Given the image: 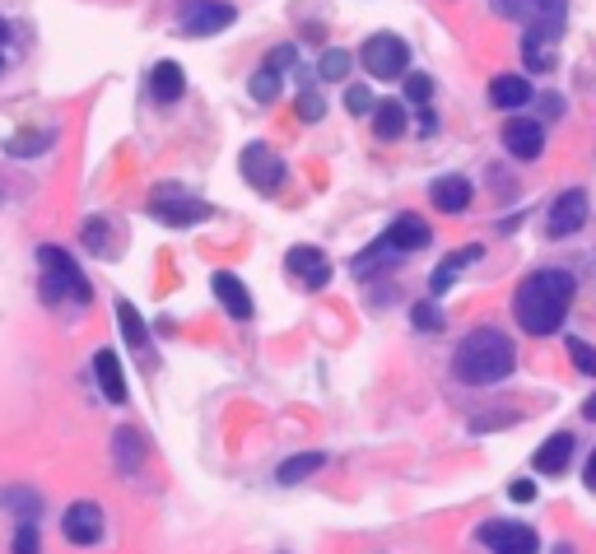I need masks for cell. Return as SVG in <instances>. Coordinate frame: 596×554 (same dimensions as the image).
<instances>
[{
    "mask_svg": "<svg viewBox=\"0 0 596 554\" xmlns=\"http://www.w3.org/2000/svg\"><path fill=\"white\" fill-rule=\"evenodd\" d=\"M578 280L564 266H541L513 289V317L527 336H555L573 308Z\"/></svg>",
    "mask_w": 596,
    "mask_h": 554,
    "instance_id": "1",
    "label": "cell"
},
{
    "mask_svg": "<svg viewBox=\"0 0 596 554\" xmlns=\"http://www.w3.org/2000/svg\"><path fill=\"white\" fill-rule=\"evenodd\" d=\"M513 368H517V350L499 326H475L452 350V378L461 387H499V382L513 378Z\"/></svg>",
    "mask_w": 596,
    "mask_h": 554,
    "instance_id": "2",
    "label": "cell"
},
{
    "mask_svg": "<svg viewBox=\"0 0 596 554\" xmlns=\"http://www.w3.org/2000/svg\"><path fill=\"white\" fill-rule=\"evenodd\" d=\"M434 243V229L424 224L420 215H396L392 229L382 233L373 247H364L359 252V261H354V275L359 280H368V275H378L382 266H396L401 257H410V252H420V247Z\"/></svg>",
    "mask_w": 596,
    "mask_h": 554,
    "instance_id": "3",
    "label": "cell"
},
{
    "mask_svg": "<svg viewBox=\"0 0 596 554\" xmlns=\"http://www.w3.org/2000/svg\"><path fill=\"white\" fill-rule=\"evenodd\" d=\"M494 5L513 24L527 28V38H541V42H559L564 14H569V0H494Z\"/></svg>",
    "mask_w": 596,
    "mask_h": 554,
    "instance_id": "4",
    "label": "cell"
},
{
    "mask_svg": "<svg viewBox=\"0 0 596 554\" xmlns=\"http://www.w3.org/2000/svg\"><path fill=\"white\" fill-rule=\"evenodd\" d=\"M38 261H42V289H47V298L70 294L80 308L94 298V289H89V280L80 275V266H75L70 252H61V247H38Z\"/></svg>",
    "mask_w": 596,
    "mask_h": 554,
    "instance_id": "5",
    "label": "cell"
},
{
    "mask_svg": "<svg viewBox=\"0 0 596 554\" xmlns=\"http://www.w3.org/2000/svg\"><path fill=\"white\" fill-rule=\"evenodd\" d=\"M149 215L163 219V224H173V229H187V224L210 219V205L187 196L177 182H163V187H154V196H149Z\"/></svg>",
    "mask_w": 596,
    "mask_h": 554,
    "instance_id": "6",
    "label": "cell"
},
{
    "mask_svg": "<svg viewBox=\"0 0 596 554\" xmlns=\"http://www.w3.org/2000/svg\"><path fill=\"white\" fill-rule=\"evenodd\" d=\"M359 61L373 80H396V75H406L410 66V47L396 33H373V38L359 47Z\"/></svg>",
    "mask_w": 596,
    "mask_h": 554,
    "instance_id": "7",
    "label": "cell"
},
{
    "mask_svg": "<svg viewBox=\"0 0 596 554\" xmlns=\"http://www.w3.org/2000/svg\"><path fill=\"white\" fill-rule=\"evenodd\" d=\"M238 19L229 0H191L187 14H182V33L187 38H210V33H224V28Z\"/></svg>",
    "mask_w": 596,
    "mask_h": 554,
    "instance_id": "8",
    "label": "cell"
},
{
    "mask_svg": "<svg viewBox=\"0 0 596 554\" xmlns=\"http://www.w3.org/2000/svg\"><path fill=\"white\" fill-rule=\"evenodd\" d=\"M238 168H243V177L252 182L257 191H266V196H275L280 191V182L289 177V168L280 159H275L266 145H247L243 149V159H238Z\"/></svg>",
    "mask_w": 596,
    "mask_h": 554,
    "instance_id": "9",
    "label": "cell"
},
{
    "mask_svg": "<svg viewBox=\"0 0 596 554\" xmlns=\"http://www.w3.org/2000/svg\"><path fill=\"white\" fill-rule=\"evenodd\" d=\"M480 541L494 554H541V536L531 527H522V522H485Z\"/></svg>",
    "mask_w": 596,
    "mask_h": 554,
    "instance_id": "10",
    "label": "cell"
},
{
    "mask_svg": "<svg viewBox=\"0 0 596 554\" xmlns=\"http://www.w3.org/2000/svg\"><path fill=\"white\" fill-rule=\"evenodd\" d=\"M61 536H66L70 545H98L103 541V508L89 499L70 503L66 517H61Z\"/></svg>",
    "mask_w": 596,
    "mask_h": 554,
    "instance_id": "11",
    "label": "cell"
},
{
    "mask_svg": "<svg viewBox=\"0 0 596 554\" xmlns=\"http://www.w3.org/2000/svg\"><path fill=\"white\" fill-rule=\"evenodd\" d=\"M503 149L522 163L541 159L545 154V126L531 122V117H508V122H503Z\"/></svg>",
    "mask_w": 596,
    "mask_h": 554,
    "instance_id": "12",
    "label": "cell"
},
{
    "mask_svg": "<svg viewBox=\"0 0 596 554\" xmlns=\"http://www.w3.org/2000/svg\"><path fill=\"white\" fill-rule=\"evenodd\" d=\"M587 191H564V196H555V205H550V238H573V233L587 224Z\"/></svg>",
    "mask_w": 596,
    "mask_h": 554,
    "instance_id": "13",
    "label": "cell"
},
{
    "mask_svg": "<svg viewBox=\"0 0 596 554\" xmlns=\"http://www.w3.org/2000/svg\"><path fill=\"white\" fill-rule=\"evenodd\" d=\"M215 294H219V303H224V312H229L233 322H252V294H247V284L238 280V275H229V271H215Z\"/></svg>",
    "mask_w": 596,
    "mask_h": 554,
    "instance_id": "14",
    "label": "cell"
},
{
    "mask_svg": "<svg viewBox=\"0 0 596 554\" xmlns=\"http://www.w3.org/2000/svg\"><path fill=\"white\" fill-rule=\"evenodd\" d=\"M573 461V433H550L541 447H536V457H531V466L541 475H564Z\"/></svg>",
    "mask_w": 596,
    "mask_h": 554,
    "instance_id": "15",
    "label": "cell"
},
{
    "mask_svg": "<svg viewBox=\"0 0 596 554\" xmlns=\"http://www.w3.org/2000/svg\"><path fill=\"white\" fill-rule=\"evenodd\" d=\"M410 126V108L406 103H396V98H382L373 103V136L378 140H401Z\"/></svg>",
    "mask_w": 596,
    "mask_h": 554,
    "instance_id": "16",
    "label": "cell"
},
{
    "mask_svg": "<svg viewBox=\"0 0 596 554\" xmlns=\"http://www.w3.org/2000/svg\"><path fill=\"white\" fill-rule=\"evenodd\" d=\"M94 378H98V387H103V396H108L112 406H126L122 359H117L112 350H98V354H94Z\"/></svg>",
    "mask_w": 596,
    "mask_h": 554,
    "instance_id": "17",
    "label": "cell"
},
{
    "mask_svg": "<svg viewBox=\"0 0 596 554\" xmlns=\"http://www.w3.org/2000/svg\"><path fill=\"white\" fill-rule=\"evenodd\" d=\"M429 201H434V210H447V215H461L466 205H471V182L466 177H438L434 187H429Z\"/></svg>",
    "mask_w": 596,
    "mask_h": 554,
    "instance_id": "18",
    "label": "cell"
},
{
    "mask_svg": "<svg viewBox=\"0 0 596 554\" xmlns=\"http://www.w3.org/2000/svg\"><path fill=\"white\" fill-rule=\"evenodd\" d=\"M289 271L308 284V289H322V284L331 280V266H326V257L317 247H294V252H289Z\"/></svg>",
    "mask_w": 596,
    "mask_h": 554,
    "instance_id": "19",
    "label": "cell"
},
{
    "mask_svg": "<svg viewBox=\"0 0 596 554\" xmlns=\"http://www.w3.org/2000/svg\"><path fill=\"white\" fill-rule=\"evenodd\" d=\"M149 94L159 98V103H177V98L187 94V75L177 61H159V66L149 70Z\"/></svg>",
    "mask_w": 596,
    "mask_h": 554,
    "instance_id": "20",
    "label": "cell"
},
{
    "mask_svg": "<svg viewBox=\"0 0 596 554\" xmlns=\"http://www.w3.org/2000/svg\"><path fill=\"white\" fill-rule=\"evenodd\" d=\"M489 98H494V108L517 112L531 103V84L522 80V75H494V80H489Z\"/></svg>",
    "mask_w": 596,
    "mask_h": 554,
    "instance_id": "21",
    "label": "cell"
},
{
    "mask_svg": "<svg viewBox=\"0 0 596 554\" xmlns=\"http://www.w3.org/2000/svg\"><path fill=\"white\" fill-rule=\"evenodd\" d=\"M475 257H480V247H461V252H452V261H443V266L429 275V294H434V298L447 294V289H452V280H457V275L466 271Z\"/></svg>",
    "mask_w": 596,
    "mask_h": 554,
    "instance_id": "22",
    "label": "cell"
},
{
    "mask_svg": "<svg viewBox=\"0 0 596 554\" xmlns=\"http://www.w3.org/2000/svg\"><path fill=\"white\" fill-rule=\"evenodd\" d=\"M326 466V452H303V457H289L280 471H275V480L280 485H303L308 475H317Z\"/></svg>",
    "mask_w": 596,
    "mask_h": 554,
    "instance_id": "23",
    "label": "cell"
},
{
    "mask_svg": "<svg viewBox=\"0 0 596 554\" xmlns=\"http://www.w3.org/2000/svg\"><path fill=\"white\" fill-rule=\"evenodd\" d=\"M112 447H117V466H122V471H136L140 457H145V443H140L136 429H122L112 438Z\"/></svg>",
    "mask_w": 596,
    "mask_h": 554,
    "instance_id": "24",
    "label": "cell"
},
{
    "mask_svg": "<svg viewBox=\"0 0 596 554\" xmlns=\"http://www.w3.org/2000/svg\"><path fill=\"white\" fill-rule=\"evenodd\" d=\"M247 89H252V98H257V103H275V98H280V66H275V61H266V66L252 75V84H247Z\"/></svg>",
    "mask_w": 596,
    "mask_h": 554,
    "instance_id": "25",
    "label": "cell"
},
{
    "mask_svg": "<svg viewBox=\"0 0 596 554\" xmlns=\"http://www.w3.org/2000/svg\"><path fill=\"white\" fill-rule=\"evenodd\" d=\"M117 322H122V336H126V345H131V350H145L149 345V336H145V322H140V312L131 308V303H117Z\"/></svg>",
    "mask_w": 596,
    "mask_h": 554,
    "instance_id": "26",
    "label": "cell"
},
{
    "mask_svg": "<svg viewBox=\"0 0 596 554\" xmlns=\"http://www.w3.org/2000/svg\"><path fill=\"white\" fill-rule=\"evenodd\" d=\"M410 326H415V331H424V336L443 331V312H438L434 298H424V303H410Z\"/></svg>",
    "mask_w": 596,
    "mask_h": 554,
    "instance_id": "27",
    "label": "cell"
},
{
    "mask_svg": "<svg viewBox=\"0 0 596 554\" xmlns=\"http://www.w3.org/2000/svg\"><path fill=\"white\" fill-rule=\"evenodd\" d=\"M317 75H322L326 84H336L350 75V52H340V47H326L322 61H317Z\"/></svg>",
    "mask_w": 596,
    "mask_h": 554,
    "instance_id": "28",
    "label": "cell"
},
{
    "mask_svg": "<svg viewBox=\"0 0 596 554\" xmlns=\"http://www.w3.org/2000/svg\"><path fill=\"white\" fill-rule=\"evenodd\" d=\"M564 345H569L573 368H578L583 378H596V345H587V340H578V336H569Z\"/></svg>",
    "mask_w": 596,
    "mask_h": 554,
    "instance_id": "29",
    "label": "cell"
},
{
    "mask_svg": "<svg viewBox=\"0 0 596 554\" xmlns=\"http://www.w3.org/2000/svg\"><path fill=\"white\" fill-rule=\"evenodd\" d=\"M406 98H410V108H429V98H434V80H429V75H415V70H410Z\"/></svg>",
    "mask_w": 596,
    "mask_h": 554,
    "instance_id": "30",
    "label": "cell"
},
{
    "mask_svg": "<svg viewBox=\"0 0 596 554\" xmlns=\"http://www.w3.org/2000/svg\"><path fill=\"white\" fill-rule=\"evenodd\" d=\"M0 499H5V508H24V522H33V517H38V494H28V489H5V494H0Z\"/></svg>",
    "mask_w": 596,
    "mask_h": 554,
    "instance_id": "31",
    "label": "cell"
},
{
    "mask_svg": "<svg viewBox=\"0 0 596 554\" xmlns=\"http://www.w3.org/2000/svg\"><path fill=\"white\" fill-rule=\"evenodd\" d=\"M10 554H42V541H38V527H33V522H24V527L14 531Z\"/></svg>",
    "mask_w": 596,
    "mask_h": 554,
    "instance_id": "32",
    "label": "cell"
},
{
    "mask_svg": "<svg viewBox=\"0 0 596 554\" xmlns=\"http://www.w3.org/2000/svg\"><path fill=\"white\" fill-rule=\"evenodd\" d=\"M345 108L359 112V117H364V112H373V89H364V84H350V89H345Z\"/></svg>",
    "mask_w": 596,
    "mask_h": 554,
    "instance_id": "33",
    "label": "cell"
},
{
    "mask_svg": "<svg viewBox=\"0 0 596 554\" xmlns=\"http://www.w3.org/2000/svg\"><path fill=\"white\" fill-rule=\"evenodd\" d=\"M52 140V131H38V136H14L10 140V154H42Z\"/></svg>",
    "mask_w": 596,
    "mask_h": 554,
    "instance_id": "34",
    "label": "cell"
},
{
    "mask_svg": "<svg viewBox=\"0 0 596 554\" xmlns=\"http://www.w3.org/2000/svg\"><path fill=\"white\" fill-rule=\"evenodd\" d=\"M298 103H303V122H317V117H322V98L312 94V89H303V94H298Z\"/></svg>",
    "mask_w": 596,
    "mask_h": 554,
    "instance_id": "35",
    "label": "cell"
},
{
    "mask_svg": "<svg viewBox=\"0 0 596 554\" xmlns=\"http://www.w3.org/2000/svg\"><path fill=\"white\" fill-rule=\"evenodd\" d=\"M508 499L531 503V499H536V485H531V480H513V485H508Z\"/></svg>",
    "mask_w": 596,
    "mask_h": 554,
    "instance_id": "36",
    "label": "cell"
},
{
    "mask_svg": "<svg viewBox=\"0 0 596 554\" xmlns=\"http://www.w3.org/2000/svg\"><path fill=\"white\" fill-rule=\"evenodd\" d=\"M583 485H587V489H592V494H596V452H592V457H587V471H583Z\"/></svg>",
    "mask_w": 596,
    "mask_h": 554,
    "instance_id": "37",
    "label": "cell"
},
{
    "mask_svg": "<svg viewBox=\"0 0 596 554\" xmlns=\"http://www.w3.org/2000/svg\"><path fill=\"white\" fill-rule=\"evenodd\" d=\"M583 415H587V419H596V396H587V401H583Z\"/></svg>",
    "mask_w": 596,
    "mask_h": 554,
    "instance_id": "38",
    "label": "cell"
},
{
    "mask_svg": "<svg viewBox=\"0 0 596 554\" xmlns=\"http://www.w3.org/2000/svg\"><path fill=\"white\" fill-rule=\"evenodd\" d=\"M550 554H578V550H573L569 541H559V545H555V550H550Z\"/></svg>",
    "mask_w": 596,
    "mask_h": 554,
    "instance_id": "39",
    "label": "cell"
},
{
    "mask_svg": "<svg viewBox=\"0 0 596 554\" xmlns=\"http://www.w3.org/2000/svg\"><path fill=\"white\" fill-rule=\"evenodd\" d=\"M0 38H5V24H0Z\"/></svg>",
    "mask_w": 596,
    "mask_h": 554,
    "instance_id": "40",
    "label": "cell"
},
{
    "mask_svg": "<svg viewBox=\"0 0 596 554\" xmlns=\"http://www.w3.org/2000/svg\"><path fill=\"white\" fill-rule=\"evenodd\" d=\"M0 70H5V56H0Z\"/></svg>",
    "mask_w": 596,
    "mask_h": 554,
    "instance_id": "41",
    "label": "cell"
}]
</instances>
